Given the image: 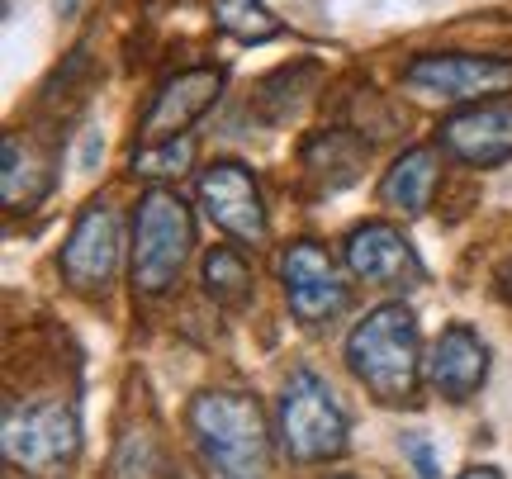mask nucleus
I'll list each match as a JSON object with an SVG mask.
<instances>
[{"label": "nucleus", "instance_id": "1", "mask_svg": "<svg viewBox=\"0 0 512 479\" xmlns=\"http://www.w3.org/2000/svg\"><path fill=\"white\" fill-rule=\"evenodd\" d=\"M190 432L214 479H266L271 470V432L266 413L242 389H204L190 399Z\"/></svg>", "mask_w": 512, "mask_h": 479}, {"label": "nucleus", "instance_id": "16", "mask_svg": "<svg viewBox=\"0 0 512 479\" xmlns=\"http://www.w3.org/2000/svg\"><path fill=\"white\" fill-rule=\"evenodd\" d=\"M48 166L38 162V152L19 138V133H5V166H0V195H5V209H34L48 190Z\"/></svg>", "mask_w": 512, "mask_h": 479}, {"label": "nucleus", "instance_id": "9", "mask_svg": "<svg viewBox=\"0 0 512 479\" xmlns=\"http://www.w3.org/2000/svg\"><path fill=\"white\" fill-rule=\"evenodd\" d=\"M200 204L204 214L219 223L228 238L256 242L266 238V204H261V185L242 162H214L200 176Z\"/></svg>", "mask_w": 512, "mask_h": 479}, {"label": "nucleus", "instance_id": "5", "mask_svg": "<svg viewBox=\"0 0 512 479\" xmlns=\"http://www.w3.org/2000/svg\"><path fill=\"white\" fill-rule=\"evenodd\" d=\"M280 442L299 465H328L347 456L351 423L342 404L332 399L318 370H294L285 394H280Z\"/></svg>", "mask_w": 512, "mask_h": 479}, {"label": "nucleus", "instance_id": "21", "mask_svg": "<svg viewBox=\"0 0 512 479\" xmlns=\"http://www.w3.org/2000/svg\"><path fill=\"white\" fill-rule=\"evenodd\" d=\"M190 162H195V143L190 138H166V143H152V148H138L133 171L147 176V181H162V176H181Z\"/></svg>", "mask_w": 512, "mask_h": 479}, {"label": "nucleus", "instance_id": "24", "mask_svg": "<svg viewBox=\"0 0 512 479\" xmlns=\"http://www.w3.org/2000/svg\"><path fill=\"white\" fill-rule=\"evenodd\" d=\"M503 290H508V295H512V266H508V271H503Z\"/></svg>", "mask_w": 512, "mask_h": 479}, {"label": "nucleus", "instance_id": "13", "mask_svg": "<svg viewBox=\"0 0 512 479\" xmlns=\"http://www.w3.org/2000/svg\"><path fill=\"white\" fill-rule=\"evenodd\" d=\"M489 366H494V356L484 347V337L465 323H451L427 356V385L437 389L446 404H470L489 380Z\"/></svg>", "mask_w": 512, "mask_h": 479}, {"label": "nucleus", "instance_id": "10", "mask_svg": "<svg viewBox=\"0 0 512 479\" xmlns=\"http://www.w3.org/2000/svg\"><path fill=\"white\" fill-rule=\"evenodd\" d=\"M437 143L446 157L465 166H503L512 157V105L508 100H484L441 119Z\"/></svg>", "mask_w": 512, "mask_h": 479}, {"label": "nucleus", "instance_id": "3", "mask_svg": "<svg viewBox=\"0 0 512 479\" xmlns=\"http://www.w3.org/2000/svg\"><path fill=\"white\" fill-rule=\"evenodd\" d=\"M195 247V219L190 204L176 190H147L133 214V290L143 299H162L166 290H176L185 261Z\"/></svg>", "mask_w": 512, "mask_h": 479}, {"label": "nucleus", "instance_id": "14", "mask_svg": "<svg viewBox=\"0 0 512 479\" xmlns=\"http://www.w3.org/2000/svg\"><path fill=\"white\" fill-rule=\"evenodd\" d=\"M437 185H441V152L408 148V152H399V162L384 171L380 200L394 204L408 219H418V214H427V204L437 200Z\"/></svg>", "mask_w": 512, "mask_h": 479}, {"label": "nucleus", "instance_id": "2", "mask_svg": "<svg viewBox=\"0 0 512 479\" xmlns=\"http://www.w3.org/2000/svg\"><path fill=\"white\" fill-rule=\"evenodd\" d=\"M347 366L380 404H413L422 375V337L413 309L408 304L370 309L347 337Z\"/></svg>", "mask_w": 512, "mask_h": 479}, {"label": "nucleus", "instance_id": "22", "mask_svg": "<svg viewBox=\"0 0 512 479\" xmlns=\"http://www.w3.org/2000/svg\"><path fill=\"white\" fill-rule=\"evenodd\" d=\"M403 456L413 461V470H418V479H441L437 451L427 446V437H403Z\"/></svg>", "mask_w": 512, "mask_h": 479}, {"label": "nucleus", "instance_id": "7", "mask_svg": "<svg viewBox=\"0 0 512 479\" xmlns=\"http://www.w3.org/2000/svg\"><path fill=\"white\" fill-rule=\"evenodd\" d=\"M124 247H128V233L119 209L110 200L86 204V214L72 223V238L62 247V276H67V285L81 290V295L110 290V280L124 266Z\"/></svg>", "mask_w": 512, "mask_h": 479}, {"label": "nucleus", "instance_id": "8", "mask_svg": "<svg viewBox=\"0 0 512 479\" xmlns=\"http://www.w3.org/2000/svg\"><path fill=\"white\" fill-rule=\"evenodd\" d=\"M280 285L299 323H328L351 304V285L332 266L328 247H318L313 238H294L280 252Z\"/></svg>", "mask_w": 512, "mask_h": 479}, {"label": "nucleus", "instance_id": "17", "mask_svg": "<svg viewBox=\"0 0 512 479\" xmlns=\"http://www.w3.org/2000/svg\"><path fill=\"white\" fill-rule=\"evenodd\" d=\"M313 81H318V67H313V62H299V67H280L275 76H266V81L256 86L252 110L261 114L266 124H290L294 114L309 105Z\"/></svg>", "mask_w": 512, "mask_h": 479}, {"label": "nucleus", "instance_id": "4", "mask_svg": "<svg viewBox=\"0 0 512 479\" xmlns=\"http://www.w3.org/2000/svg\"><path fill=\"white\" fill-rule=\"evenodd\" d=\"M81 456V418L67 399H24L5 408V461L29 479H62Z\"/></svg>", "mask_w": 512, "mask_h": 479}, {"label": "nucleus", "instance_id": "19", "mask_svg": "<svg viewBox=\"0 0 512 479\" xmlns=\"http://www.w3.org/2000/svg\"><path fill=\"white\" fill-rule=\"evenodd\" d=\"M209 10H214V24L238 43H271L285 34L280 15L266 0H209Z\"/></svg>", "mask_w": 512, "mask_h": 479}, {"label": "nucleus", "instance_id": "18", "mask_svg": "<svg viewBox=\"0 0 512 479\" xmlns=\"http://www.w3.org/2000/svg\"><path fill=\"white\" fill-rule=\"evenodd\" d=\"M200 280H204V295L214 299L219 309H242V304L252 299V271H247V261H242L233 247L204 252Z\"/></svg>", "mask_w": 512, "mask_h": 479}, {"label": "nucleus", "instance_id": "12", "mask_svg": "<svg viewBox=\"0 0 512 479\" xmlns=\"http://www.w3.org/2000/svg\"><path fill=\"white\" fill-rule=\"evenodd\" d=\"M347 266L356 280L384 285V290H413L427 280L413 242L394 223H361L347 233Z\"/></svg>", "mask_w": 512, "mask_h": 479}, {"label": "nucleus", "instance_id": "11", "mask_svg": "<svg viewBox=\"0 0 512 479\" xmlns=\"http://www.w3.org/2000/svg\"><path fill=\"white\" fill-rule=\"evenodd\" d=\"M223 91V72L219 67H190V72L166 76L162 86L152 91V105L143 114V148L166 143V138H181L195 119H200Z\"/></svg>", "mask_w": 512, "mask_h": 479}, {"label": "nucleus", "instance_id": "23", "mask_svg": "<svg viewBox=\"0 0 512 479\" xmlns=\"http://www.w3.org/2000/svg\"><path fill=\"white\" fill-rule=\"evenodd\" d=\"M460 479H503V475H498L494 465H475V470H465Z\"/></svg>", "mask_w": 512, "mask_h": 479}, {"label": "nucleus", "instance_id": "15", "mask_svg": "<svg viewBox=\"0 0 512 479\" xmlns=\"http://www.w3.org/2000/svg\"><path fill=\"white\" fill-rule=\"evenodd\" d=\"M366 157H370V143L351 129L318 133V138H309V148H304V166H309V176L323 185V190H342V185H351L356 176H361Z\"/></svg>", "mask_w": 512, "mask_h": 479}, {"label": "nucleus", "instance_id": "20", "mask_svg": "<svg viewBox=\"0 0 512 479\" xmlns=\"http://www.w3.org/2000/svg\"><path fill=\"white\" fill-rule=\"evenodd\" d=\"M110 479H171L166 475L162 446L152 442L147 432H128L124 442H119V451H114Z\"/></svg>", "mask_w": 512, "mask_h": 479}, {"label": "nucleus", "instance_id": "6", "mask_svg": "<svg viewBox=\"0 0 512 479\" xmlns=\"http://www.w3.org/2000/svg\"><path fill=\"white\" fill-rule=\"evenodd\" d=\"M403 86H413L422 100L446 105H484L512 91V57L498 53H418L403 67Z\"/></svg>", "mask_w": 512, "mask_h": 479}]
</instances>
